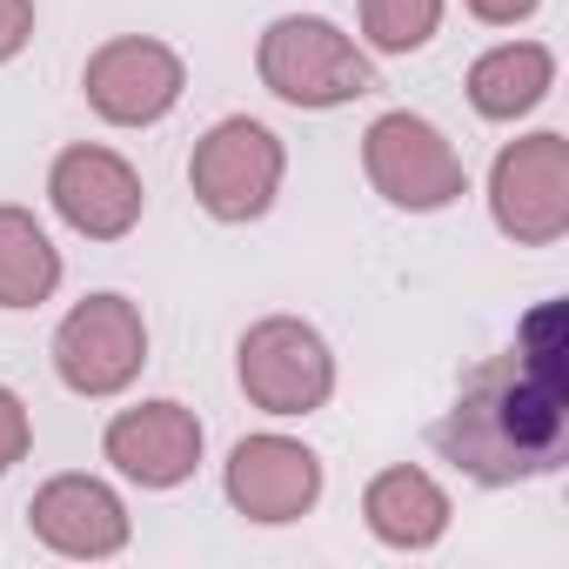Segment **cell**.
Returning a JSON list of instances; mask_svg holds the SVG:
<instances>
[{
  "instance_id": "1",
  "label": "cell",
  "mask_w": 569,
  "mask_h": 569,
  "mask_svg": "<svg viewBox=\"0 0 569 569\" xmlns=\"http://www.w3.org/2000/svg\"><path fill=\"white\" fill-rule=\"evenodd\" d=\"M429 449L482 489H516L556 476L569 456V316L536 302L516 342L476 362L429 429Z\"/></svg>"
},
{
  "instance_id": "2",
  "label": "cell",
  "mask_w": 569,
  "mask_h": 569,
  "mask_svg": "<svg viewBox=\"0 0 569 569\" xmlns=\"http://www.w3.org/2000/svg\"><path fill=\"white\" fill-rule=\"evenodd\" d=\"M254 74L274 101L289 108H349L362 94H376V68L362 54L356 34H342L329 14H281L261 28L254 41Z\"/></svg>"
},
{
  "instance_id": "3",
  "label": "cell",
  "mask_w": 569,
  "mask_h": 569,
  "mask_svg": "<svg viewBox=\"0 0 569 569\" xmlns=\"http://www.w3.org/2000/svg\"><path fill=\"white\" fill-rule=\"evenodd\" d=\"M362 174L402 214H442V208H456L469 194V168H462L456 141L429 114H409V108H389V114L369 121Z\"/></svg>"
},
{
  "instance_id": "4",
  "label": "cell",
  "mask_w": 569,
  "mask_h": 569,
  "mask_svg": "<svg viewBox=\"0 0 569 569\" xmlns=\"http://www.w3.org/2000/svg\"><path fill=\"white\" fill-rule=\"evenodd\" d=\"M281 174H289V148L281 134L254 114H228L214 121L194 154H188V188L201 201V214H214L221 228H241V221H261L281 194Z\"/></svg>"
},
{
  "instance_id": "5",
  "label": "cell",
  "mask_w": 569,
  "mask_h": 569,
  "mask_svg": "<svg viewBox=\"0 0 569 569\" xmlns=\"http://www.w3.org/2000/svg\"><path fill=\"white\" fill-rule=\"evenodd\" d=\"M234 376L261 416H316L336 396V349L302 316H261L234 349Z\"/></svg>"
},
{
  "instance_id": "6",
  "label": "cell",
  "mask_w": 569,
  "mask_h": 569,
  "mask_svg": "<svg viewBox=\"0 0 569 569\" xmlns=\"http://www.w3.org/2000/svg\"><path fill=\"white\" fill-rule=\"evenodd\" d=\"M489 221L516 248H556L569 234V141L556 128L522 134L489 168Z\"/></svg>"
},
{
  "instance_id": "7",
  "label": "cell",
  "mask_w": 569,
  "mask_h": 569,
  "mask_svg": "<svg viewBox=\"0 0 569 569\" xmlns=\"http://www.w3.org/2000/svg\"><path fill=\"white\" fill-rule=\"evenodd\" d=\"M148 369V322L128 296H88L61 316L54 329V376L88 396V402H108L121 389H134V376Z\"/></svg>"
},
{
  "instance_id": "8",
  "label": "cell",
  "mask_w": 569,
  "mask_h": 569,
  "mask_svg": "<svg viewBox=\"0 0 569 569\" xmlns=\"http://www.w3.org/2000/svg\"><path fill=\"white\" fill-rule=\"evenodd\" d=\"M81 94L108 128H154L181 108L188 94V68L168 41L154 34H114L88 54L81 68Z\"/></svg>"
},
{
  "instance_id": "9",
  "label": "cell",
  "mask_w": 569,
  "mask_h": 569,
  "mask_svg": "<svg viewBox=\"0 0 569 569\" xmlns=\"http://www.w3.org/2000/svg\"><path fill=\"white\" fill-rule=\"evenodd\" d=\"M221 489L234 502V516L261 522V529H281V522H302L316 502H322V456L296 436H241L228 449V469H221Z\"/></svg>"
},
{
  "instance_id": "10",
  "label": "cell",
  "mask_w": 569,
  "mask_h": 569,
  "mask_svg": "<svg viewBox=\"0 0 569 569\" xmlns=\"http://www.w3.org/2000/svg\"><path fill=\"white\" fill-rule=\"evenodd\" d=\"M48 201L54 214L81 234V241H128L141 228V208H148V188L134 174L128 154L114 148H94V141H74L54 154L48 168Z\"/></svg>"
},
{
  "instance_id": "11",
  "label": "cell",
  "mask_w": 569,
  "mask_h": 569,
  "mask_svg": "<svg viewBox=\"0 0 569 569\" xmlns=\"http://www.w3.org/2000/svg\"><path fill=\"white\" fill-rule=\"evenodd\" d=\"M28 529L41 549H54L68 562H108L128 549L134 516L114 496V482H101V476H48L28 502Z\"/></svg>"
},
{
  "instance_id": "12",
  "label": "cell",
  "mask_w": 569,
  "mask_h": 569,
  "mask_svg": "<svg viewBox=\"0 0 569 569\" xmlns=\"http://www.w3.org/2000/svg\"><path fill=\"white\" fill-rule=\"evenodd\" d=\"M201 416L188 402H134L108 422L101 456L114 462V476L141 482V489H181L201 469Z\"/></svg>"
},
{
  "instance_id": "13",
  "label": "cell",
  "mask_w": 569,
  "mask_h": 569,
  "mask_svg": "<svg viewBox=\"0 0 569 569\" xmlns=\"http://www.w3.org/2000/svg\"><path fill=\"white\" fill-rule=\"evenodd\" d=\"M449 489L429 476V469H416V462H396V469H382V476H369V489H362V522H369V536L382 542V549H402V556H422V549H436L442 536H449Z\"/></svg>"
},
{
  "instance_id": "14",
  "label": "cell",
  "mask_w": 569,
  "mask_h": 569,
  "mask_svg": "<svg viewBox=\"0 0 569 569\" xmlns=\"http://www.w3.org/2000/svg\"><path fill=\"white\" fill-rule=\"evenodd\" d=\"M556 88V54L542 41H502L469 68V108L482 121H522L549 101Z\"/></svg>"
},
{
  "instance_id": "15",
  "label": "cell",
  "mask_w": 569,
  "mask_h": 569,
  "mask_svg": "<svg viewBox=\"0 0 569 569\" xmlns=\"http://www.w3.org/2000/svg\"><path fill=\"white\" fill-rule=\"evenodd\" d=\"M54 289H61V248L28 208L0 201V309H41L54 302Z\"/></svg>"
},
{
  "instance_id": "16",
  "label": "cell",
  "mask_w": 569,
  "mask_h": 569,
  "mask_svg": "<svg viewBox=\"0 0 569 569\" xmlns=\"http://www.w3.org/2000/svg\"><path fill=\"white\" fill-rule=\"evenodd\" d=\"M449 0H362V41L376 54H416L436 41Z\"/></svg>"
},
{
  "instance_id": "17",
  "label": "cell",
  "mask_w": 569,
  "mask_h": 569,
  "mask_svg": "<svg viewBox=\"0 0 569 569\" xmlns=\"http://www.w3.org/2000/svg\"><path fill=\"white\" fill-rule=\"evenodd\" d=\"M28 449H34V416H28V402L0 382V476H8L14 462H28Z\"/></svg>"
},
{
  "instance_id": "18",
  "label": "cell",
  "mask_w": 569,
  "mask_h": 569,
  "mask_svg": "<svg viewBox=\"0 0 569 569\" xmlns=\"http://www.w3.org/2000/svg\"><path fill=\"white\" fill-rule=\"evenodd\" d=\"M34 41V0H0V68Z\"/></svg>"
},
{
  "instance_id": "19",
  "label": "cell",
  "mask_w": 569,
  "mask_h": 569,
  "mask_svg": "<svg viewBox=\"0 0 569 569\" xmlns=\"http://www.w3.org/2000/svg\"><path fill=\"white\" fill-rule=\"evenodd\" d=\"M462 8H469L482 28H522V21H536L542 0H462Z\"/></svg>"
}]
</instances>
